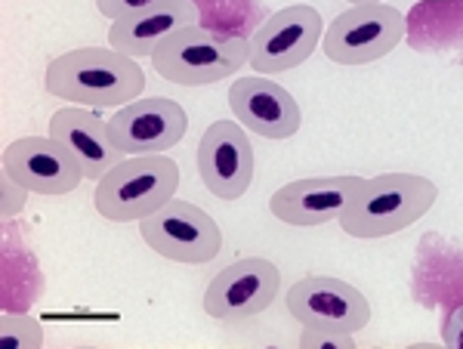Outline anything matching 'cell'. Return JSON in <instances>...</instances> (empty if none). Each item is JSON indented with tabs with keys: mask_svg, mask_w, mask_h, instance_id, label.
Instances as JSON below:
<instances>
[{
	"mask_svg": "<svg viewBox=\"0 0 463 349\" xmlns=\"http://www.w3.org/2000/svg\"><path fill=\"white\" fill-rule=\"evenodd\" d=\"M43 87L71 106L121 108L146 90L143 65L115 47H78L47 62Z\"/></svg>",
	"mask_w": 463,
	"mask_h": 349,
	"instance_id": "obj_1",
	"label": "cell"
},
{
	"mask_svg": "<svg viewBox=\"0 0 463 349\" xmlns=\"http://www.w3.org/2000/svg\"><path fill=\"white\" fill-rule=\"evenodd\" d=\"M439 202V185L420 174H377L358 185L337 222L353 239H386L414 226Z\"/></svg>",
	"mask_w": 463,
	"mask_h": 349,
	"instance_id": "obj_2",
	"label": "cell"
},
{
	"mask_svg": "<svg viewBox=\"0 0 463 349\" xmlns=\"http://www.w3.org/2000/svg\"><path fill=\"white\" fill-rule=\"evenodd\" d=\"M179 189V165L164 155H127L96 180L93 204L111 222H143Z\"/></svg>",
	"mask_w": 463,
	"mask_h": 349,
	"instance_id": "obj_3",
	"label": "cell"
},
{
	"mask_svg": "<svg viewBox=\"0 0 463 349\" xmlns=\"http://www.w3.org/2000/svg\"><path fill=\"white\" fill-rule=\"evenodd\" d=\"M155 71L179 87H207L250 65V41L207 28H179L152 53Z\"/></svg>",
	"mask_w": 463,
	"mask_h": 349,
	"instance_id": "obj_4",
	"label": "cell"
},
{
	"mask_svg": "<svg viewBox=\"0 0 463 349\" xmlns=\"http://www.w3.org/2000/svg\"><path fill=\"white\" fill-rule=\"evenodd\" d=\"M405 37V16L390 4H358L325 28L321 50L337 65H368L390 56Z\"/></svg>",
	"mask_w": 463,
	"mask_h": 349,
	"instance_id": "obj_5",
	"label": "cell"
},
{
	"mask_svg": "<svg viewBox=\"0 0 463 349\" xmlns=\"http://www.w3.org/2000/svg\"><path fill=\"white\" fill-rule=\"evenodd\" d=\"M139 235L155 254L174 263L201 266L216 259L222 250V229L216 226V220L183 198H170L161 211L146 217L139 222Z\"/></svg>",
	"mask_w": 463,
	"mask_h": 349,
	"instance_id": "obj_6",
	"label": "cell"
},
{
	"mask_svg": "<svg viewBox=\"0 0 463 349\" xmlns=\"http://www.w3.org/2000/svg\"><path fill=\"white\" fill-rule=\"evenodd\" d=\"M325 37L321 13L309 4H290L272 13L250 37V69L257 74H281L316 53Z\"/></svg>",
	"mask_w": 463,
	"mask_h": 349,
	"instance_id": "obj_7",
	"label": "cell"
},
{
	"mask_svg": "<svg viewBox=\"0 0 463 349\" xmlns=\"http://www.w3.org/2000/svg\"><path fill=\"white\" fill-rule=\"evenodd\" d=\"M0 170L28 189L32 195H71L87 180L84 167L59 139L47 137H19L0 155Z\"/></svg>",
	"mask_w": 463,
	"mask_h": 349,
	"instance_id": "obj_8",
	"label": "cell"
},
{
	"mask_svg": "<svg viewBox=\"0 0 463 349\" xmlns=\"http://www.w3.org/2000/svg\"><path fill=\"white\" fill-rule=\"evenodd\" d=\"M281 288V272L266 257H244L211 278L204 291V313L216 322H241L266 313Z\"/></svg>",
	"mask_w": 463,
	"mask_h": 349,
	"instance_id": "obj_9",
	"label": "cell"
},
{
	"mask_svg": "<svg viewBox=\"0 0 463 349\" xmlns=\"http://www.w3.org/2000/svg\"><path fill=\"white\" fill-rule=\"evenodd\" d=\"M109 130L124 155H164L185 137L189 115L167 96H139L109 118Z\"/></svg>",
	"mask_w": 463,
	"mask_h": 349,
	"instance_id": "obj_10",
	"label": "cell"
},
{
	"mask_svg": "<svg viewBox=\"0 0 463 349\" xmlns=\"http://www.w3.org/2000/svg\"><path fill=\"white\" fill-rule=\"evenodd\" d=\"M198 174L213 198L238 202L253 183V146L238 121H216L198 143Z\"/></svg>",
	"mask_w": 463,
	"mask_h": 349,
	"instance_id": "obj_11",
	"label": "cell"
},
{
	"mask_svg": "<svg viewBox=\"0 0 463 349\" xmlns=\"http://www.w3.org/2000/svg\"><path fill=\"white\" fill-rule=\"evenodd\" d=\"M288 313L300 325H331L340 331H362L371 322V303L358 288L331 276H306L288 291Z\"/></svg>",
	"mask_w": 463,
	"mask_h": 349,
	"instance_id": "obj_12",
	"label": "cell"
},
{
	"mask_svg": "<svg viewBox=\"0 0 463 349\" xmlns=\"http://www.w3.org/2000/svg\"><path fill=\"white\" fill-rule=\"evenodd\" d=\"M364 176H303V180H290L275 195L269 198V211L275 220L288 222V226H325V222L337 220L346 204L353 202Z\"/></svg>",
	"mask_w": 463,
	"mask_h": 349,
	"instance_id": "obj_13",
	"label": "cell"
},
{
	"mask_svg": "<svg viewBox=\"0 0 463 349\" xmlns=\"http://www.w3.org/2000/svg\"><path fill=\"white\" fill-rule=\"evenodd\" d=\"M229 108L244 130L263 139H290L300 133L303 115L297 99L266 74L238 78L229 87Z\"/></svg>",
	"mask_w": 463,
	"mask_h": 349,
	"instance_id": "obj_14",
	"label": "cell"
},
{
	"mask_svg": "<svg viewBox=\"0 0 463 349\" xmlns=\"http://www.w3.org/2000/svg\"><path fill=\"white\" fill-rule=\"evenodd\" d=\"M50 137L59 139L74 158L80 161L87 180L106 176L118 161L127 155L115 146L109 130V121H102L93 108L87 106H65L50 118Z\"/></svg>",
	"mask_w": 463,
	"mask_h": 349,
	"instance_id": "obj_15",
	"label": "cell"
},
{
	"mask_svg": "<svg viewBox=\"0 0 463 349\" xmlns=\"http://www.w3.org/2000/svg\"><path fill=\"white\" fill-rule=\"evenodd\" d=\"M189 25H195V4L192 0H164L158 6H148V10L111 22L109 47L133 59L152 56L170 34Z\"/></svg>",
	"mask_w": 463,
	"mask_h": 349,
	"instance_id": "obj_16",
	"label": "cell"
},
{
	"mask_svg": "<svg viewBox=\"0 0 463 349\" xmlns=\"http://www.w3.org/2000/svg\"><path fill=\"white\" fill-rule=\"evenodd\" d=\"M0 340H4L6 346L41 349L43 346V328L34 322L32 316L4 313V316H0Z\"/></svg>",
	"mask_w": 463,
	"mask_h": 349,
	"instance_id": "obj_17",
	"label": "cell"
},
{
	"mask_svg": "<svg viewBox=\"0 0 463 349\" xmlns=\"http://www.w3.org/2000/svg\"><path fill=\"white\" fill-rule=\"evenodd\" d=\"M300 346L303 349H355V337L349 331L331 328V325H303Z\"/></svg>",
	"mask_w": 463,
	"mask_h": 349,
	"instance_id": "obj_18",
	"label": "cell"
},
{
	"mask_svg": "<svg viewBox=\"0 0 463 349\" xmlns=\"http://www.w3.org/2000/svg\"><path fill=\"white\" fill-rule=\"evenodd\" d=\"M164 0H96V10L102 13L106 19H124L130 13H139V10H148V6H158Z\"/></svg>",
	"mask_w": 463,
	"mask_h": 349,
	"instance_id": "obj_19",
	"label": "cell"
},
{
	"mask_svg": "<svg viewBox=\"0 0 463 349\" xmlns=\"http://www.w3.org/2000/svg\"><path fill=\"white\" fill-rule=\"evenodd\" d=\"M442 344L448 349H463V303L451 309L442 322Z\"/></svg>",
	"mask_w": 463,
	"mask_h": 349,
	"instance_id": "obj_20",
	"label": "cell"
},
{
	"mask_svg": "<svg viewBox=\"0 0 463 349\" xmlns=\"http://www.w3.org/2000/svg\"><path fill=\"white\" fill-rule=\"evenodd\" d=\"M32 195L28 189H22L19 183H13L10 176H4V217L10 220L13 213H19L25 207V198Z\"/></svg>",
	"mask_w": 463,
	"mask_h": 349,
	"instance_id": "obj_21",
	"label": "cell"
},
{
	"mask_svg": "<svg viewBox=\"0 0 463 349\" xmlns=\"http://www.w3.org/2000/svg\"><path fill=\"white\" fill-rule=\"evenodd\" d=\"M346 4H353V6H358V4H383V0H346Z\"/></svg>",
	"mask_w": 463,
	"mask_h": 349,
	"instance_id": "obj_22",
	"label": "cell"
}]
</instances>
